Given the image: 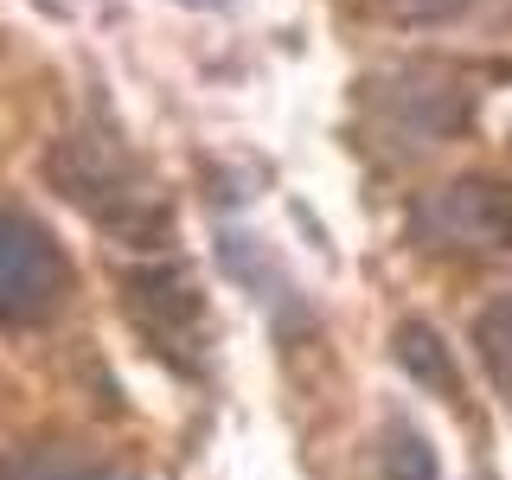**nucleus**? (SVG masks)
<instances>
[{
	"instance_id": "f257e3e1",
	"label": "nucleus",
	"mask_w": 512,
	"mask_h": 480,
	"mask_svg": "<svg viewBox=\"0 0 512 480\" xmlns=\"http://www.w3.org/2000/svg\"><path fill=\"white\" fill-rule=\"evenodd\" d=\"M71 288V263L26 212H0V320H45Z\"/></svg>"
},
{
	"instance_id": "f03ea898",
	"label": "nucleus",
	"mask_w": 512,
	"mask_h": 480,
	"mask_svg": "<svg viewBox=\"0 0 512 480\" xmlns=\"http://www.w3.org/2000/svg\"><path fill=\"white\" fill-rule=\"evenodd\" d=\"M0 480H128V474L77 455V448H26V455H13L0 468Z\"/></svg>"
},
{
	"instance_id": "7ed1b4c3",
	"label": "nucleus",
	"mask_w": 512,
	"mask_h": 480,
	"mask_svg": "<svg viewBox=\"0 0 512 480\" xmlns=\"http://www.w3.org/2000/svg\"><path fill=\"white\" fill-rule=\"evenodd\" d=\"M474 346H480V359H487L493 384H500V391L512 397V295H506V301H493V308L480 314Z\"/></svg>"
},
{
	"instance_id": "20e7f679",
	"label": "nucleus",
	"mask_w": 512,
	"mask_h": 480,
	"mask_svg": "<svg viewBox=\"0 0 512 480\" xmlns=\"http://www.w3.org/2000/svg\"><path fill=\"white\" fill-rule=\"evenodd\" d=\"M384 474L391 480H436V448H429L416 429H391V448H384Z\"/></svg>"
},
{
	"instance_id": "39448f33",
	"label": "nucleus",
	"mask_w": 512,
	"mask_h": 480,
	"mask_svg": "<svg viewBox=\"0 0 512 480\" xmlns=\"http://www.w3.org/2000/svg\"><path fill=\"white\" fill-rule=\"evenodd\" d=\"M397 359H404L410 372H423L429 384H448L442 346H436V333H429V327H404V333H397Z\"/></svg>"
},
{
	"instance_id": "423d86ee",
	"label": "nucleus",
	"mask_w": 512,
	"mask_h": 480,
	"mask_svg": "<svg viewBox=\"0 0 512 480\" xmlns=\"http://www.w3.org/2000/svg\"><path fill=\"white\" fill-rule=\"evenodd\" d=\"M397 13H410V20H442V13H461L468 0H391Z\"/></svg>"
},
{
	"instance_id": "0eeeda50",
	"label": "nucleus",
	"mask_w": 512,
	"mask_h": 480,
	"mask_svg": "<svg viewBox=\"0 0 512 480\" xmlns=\"http://www.w3.org/2000/svg\"><path fill=\"white\" fill-rule=\"evenodd\" d=\"M186 7H231V0H186Z\"/></svg>"
}]
</instances>
